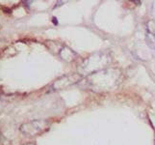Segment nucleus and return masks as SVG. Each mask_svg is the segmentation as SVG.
<instances>
[{"label":"nucleus","instance_id":"f03ea898","mask_svg":"<svg viewBox=\"0 0 155 145\" xmlns=\"http://www.w3.org/2000/svg\"><path fill=\"white\" fill-rule=\"evenodd\" d=\"M52 22H53V23H54V24H56V25L58 24V22H57V19L56 18H53L52 19Z\"/></svg>","mask_w":155,"mask_h":145},{"label":"nucleus","instance_id":"f257e3e1","mask_svg":"<svg viewBox=\"0 0 155 145\" xmlns=\"http://www.w3.org/2000/svg\"><path fill=\"white\" fill-rule=\"evenodd\" d=\"M145 41L148 47L155 51V33L150 30L149 27H146Z\"/></svg>","mask_w":155,"mask_h":145}]
</instances>
